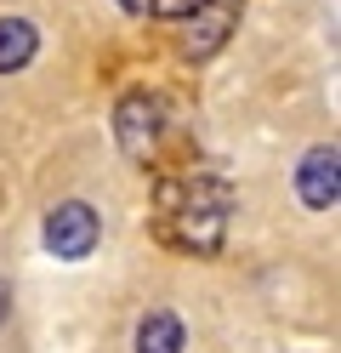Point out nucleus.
Instances as JSON below:
<instances>
[{"label":"nucleus","instance_id":"nucleus-1","mask_svg":"<svg viewBox=\"0 0 341 353\" xmlns=\"http://www.w3.org/2000/svg\"><path fill=\"white\" fill-rule=\"evenodd\" d=\"M159 211H165V239H176L194 256H216L227 239V211L234 194L216 176H194V183H159Z\"/></svg>","mask_w":341,"mask_h":353},{"label":"nucleus","instance_id":"nucleus-2","mask_svg":"<svg viewBox=\"0 0 341 353\" xmlns=\"http://www.w3.org/2000/svg\"><path fill=\"white\" fill-rule=\"evenodd\" d=\"M40 239H45V251L57 262H85L97 251V239H103V223H97V211L85 200H57L45 211V223H40Z\"/></svg>","mask_w":341,"mask_h":353},{"label":"nucleus","instance_id":"nucleus-3","mask_svg":"<svg viewBox=\"0 0 341 353\" xmlns=\"http://www.w3.org/2000/svg\"><path fill=\"white\" fill-rule=\"evenodd\" d=\"M114 137L131 160H154L159 137H165V97L154 92H125L120 108H114Z\"/></svg>","mask_w":341,"mask_h":353},{"label":"nucleus","instance_id":"nucleus-4","mask_svg":"<svg viewBox=\"0 0 341 353\" xmlns=\"http://www.w3.org/2000/svg\"><path fill=\"white\" fill-rule=\"evenodd\" d=\"M239 12H245V0H199V6L182 17V52L188 57H216L227 40H234L239 29Z\"/></svg>","mask_w":341,"mask_h":353},{"label":"nucleus","instance_id":"nucleus-5","mask_svg":"<svg viewBox=\"0 0 341 353\" xmlns=\"http://www.w3.org/2000/svg\"><path fill=\"white\" fill-rule=\"evenodd\" d=\"M296 194H302L307 211H335L341 200V148L335 143H318L302 154V165H296Z\"/></svg>","mask_w":341,"mask_h":353},{"label":"nucleus","instance_id":"nucleus-6","mask_svg":"<svg viewBox=\"0 0 341 353\" xmlns=\"http://www.w3.org/2000/svg\"><path fill=\"white\" fill-rule=\"evenodd\" d=\"M188 347V330L171 307H148L143 319H136V336H131V353H182Z\"/></svg>","mask_w":341,"mask_h":353},{"label":"nucleus","instance_id":"nucleus-7","mask_svg":"<svg viewBox=\"0 0 341 353\" xmlns=\"http://www.w3.org/2000/svg\"><path fill=\"white\" fill-rule=\"evenodd\" d=\"M40 57V29L34 17H0V74H23Z\"/></svg>","mask_w":341,"mask_h":353},{"label":"nucleus","instance_id":"nucleus-8","mask_svg":"<svg viewBox=\"0 0 341 353\" xmlns=\"http://www.w3.org/2000/svg\"><path fill=\"white\" fill-rule=\"evenodd\" d=\"M148 6H154V17H171V23H182V17H188L199 0H148Z\"/></svg>","mask_w":341,"mask_h":353},{"label":"nucleus","instance_id":"nucleus-9","mask_svg":"<svg viewBox=\"0 0 341 353\" xmlns=\"http://www.w3.org/2000/svg\"><path fill=\"white\" fill-rule=\"evenodd\" d=\"M6 319H12V285L0 279V325H6Z\"/></svg>","mask_w":341,"mask_h":353},{"label":"nucleus","instance_id":"nucleus-10","mask_svg":"<svg viewBox=\"0 0 341 353\" xmlns=\"http://www.w3.org/2000/svg\"><path fill=\"white\" fill-rule=\"evenodd\" d=\"M120 6H125V12H136V6H143V0H120Z\"/></svg>","mask_w":341,"mask_h":353}]
</instances>
